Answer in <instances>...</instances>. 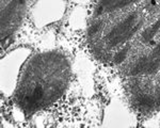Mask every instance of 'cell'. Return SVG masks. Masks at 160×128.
<instances>
[{"label": "cell", "mask_w": 160, "mask_h": 128, "mask_svg": "<svg viewBox=\"0 0 160 128\" xmlns=\"http://www.w3.org/2000/svg\"><path fill=\"white\" fill-rule=\"evenodd\" d=\"M153 104H154L153 99L148 96H143L140 99V105L142 107H144V108H151L153 106Z\"/></svg>", "instance_id": "cell-4"}, {"label": "cell", "mask_w": 160, "mask_h": 128, "mask_svg": "<svg viewBox=\"0 0 160 128\" xmlns=\"http://www.w3.org/2000/svg\"><path fill=\"white\" fill-rule=\"evenodd\" d=\"M99 28H100L99 22H98V24H96V25H94V26H92V27L90 28V30H89V34H95V33L99 30Z\"/></svg>", "instance_id": "cell-6"}, {"label": "cell", "mask_w": 160, "mask_h": 128, "mask_svg": "<svg viewBox=\"0 0 160 128\" xmlns=\"http://www.w3.org/2000/svg\"><path fill=\"white\" fill-rule=\"evenodd\" d=\"M148 64V61L146 60V58L141 59V60L135 65V67L132 68V71H131V75H138L139 73L145 71Z\"/></svg>", "instance_id": "cell-3"}, {"label": "cell", "mask_w": 160, "mask_h": 128, "mask_svg": "<svg viewBox=\"0 0 160 128\" xmlns=\"http://www.w3.org/2000/svg\"><path fill=\"white\" fill-rule=\"evenodd\" d=\"M155 55H157V56L160 55V45L156 48V49H155Z\"/></svg>", "instance_id": "cell-7"}, {"label": "cell", "mask_w": 160, "mask_h": 128, "mask_svg": "<svg viewBox=\"0 0 160 128\" xmlns=\"http://www.w3.org/2000/svg\"><path fill=\"white\" fill-rule=\"evenodd\" d=\"M159 28H160V20H158L157 22H155L151 28H148V29L145 30V32L143 33V38L145 41H149L155 35V33L158 31Z\"/></svg>", "instance_id": "cell-2"}, {"label": "cell", "mask_w": 160, "mask_h": 128, "mask_svg": "<svg viewBox=\"0 0 160 128\" xmlns=\"http://www.w3.org/2000/svg\"><path fill=\"white\" fill-rule=\"evenodd\" d=\"M159 102H160V97H159Z\"/></svg>", "instance_id": "cell-8"}, {"label": "cell", "mask_w": 160, "mask_h": 128, "mask_svg": "<svg viewBox=\"0 0 160 128\" xmlns=\"http://www.w3.org/2000/svg\"><path fill=\"white\" fill-rule=\"evenodd\" d=\"M127 50H128V48H124L123 50H121L120 52H118V55L115 56L114 62H115V63H121V62H123V61L125 60V58H126V55H127Z\"/></svg>", "instance_id": "cell-5"}, {"label": "cell", "mask_w": 160, "mask_h": 128, "mask_svg": "<svg viewBox=\"0 0 160 128\" xmlns=\"http://www.w3.org/2000/svg\"><path fill=\"white\" fill-rule=\"evenodd\" d=\"M133 19H135V15H130L126 20H124L121 25H118V27H115L112 31L110 32L109 34V38H113L118 35H122L124 33H126L127 31H129L131 28V24H132Z\"/></svg>", "instance_id": "cell-1"}]
</instances>
